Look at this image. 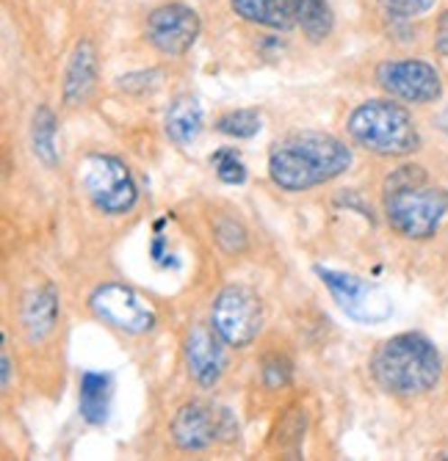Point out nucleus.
Segmentation results:
<instances>
[{
    "mask_svg": "<svg viewBox=\"0 0 448 461\" xmlns=\"http://www.w3.org/2000/svg\"><path fill=\"white\" fill-rule=\"evenodd\" d=\"M346 136L354 147L377 158H410L424 147L416 116L393 97L354 105L346 116Z\"/></svg>",
    "mask_w": 448,
    "mask_h": 461,
    "instance_id": "nucleus-4",
    "label": "nucleus"
},
{
    "mask_svg": "<svg viewBox=\"0 0 448 461\" xmlns=\"http://www.w3.org/2000/svg\"><path fill=\"white\" fill-rule=\"evenodd\" d=\"M202 33V20L183 0L155 6L144 20V41L164 59H183L194 50Z\"/></svg>",
    "mask_w": 448,
    "mask_h": 461,
    "instance_id": "nucleus-10",
    "label": "nucleus"
},
{
    "mask_svg": "<svg viewBox=\"0 0 448 461\" xmlns=\"http://www.w3.org/2000/svg\"><path fill=\"white\" fill-rule=\"evenodd\" d=\"M23 331L28 343H42L48 334L56 329L59 321V296L53 287H36L31 290L23 302Z\"/></svg>",
    "mask_w": 448,
    "mask_h": 461,
    "instance_id": "nucleus-15",
    "label": "nucleus"
},
{
    "mask_svg": "<svg viewBox=\"0 0 448 461\" xmlns=\"http://www.w3.org/2000/svg\"><path fill=\"white\" fill-rule=\"evenodd\" d=\"M382 213L404 240H432L448 216V188L434 185L421 163H401L385 177Z\"/></svg>",
    "mask_w": 448,
    "mask_h": 461,
    "instance_id": "nucleus-2",
    "label": "nucleus"
},
{
    "mask_svg": "<svg viewBox=\"0 0 448 461\" xmlns=\"http://www.w3.org/2000/svg\"><path fill=\"white\" fill-rule=\"evenodd\" d=\"M31 149L36 160H42L48 169L59 166V147H56V113L48 105H39L31 119Z\"/></svg>",
    "mask_w": 448,
    "mask_h": 461,
    "instance_id": "nucleus-19",
    "label": "nucleus"
},
{
    "mask_svg": "<svg viewBox=\"0 0 448 461\" xmlns=\"http://www.w3.org/2000/svg\"><path fill=\"white\" fill-rule=\"evenodd\" d=\"M230 9L238 20L271 28V31H291L297 28L291 0H230Z\"/></svg>",
    "mask_w": 448,
    "mask_h": 461,
    "instance_id": "nucleus-17",
    "label": "nucleus"
},
{
    "mask_svg": "<svg viewBox=\"0 0 448 461\" xmlns=\"http://www.w3.org/2000/svg\"><path fill=\"white\" fill-rule=\"evenodd\" d=\"M202 128H206V111H202V103L194 95H178L167 105L164 133L175 147L180 149L191 147L199 139Z\"/></svg>",
    "mask_w": 448,
    "mask_h": 461,
    "instance_id": "nucleus-14",
    "label": "nucleus"
},
{
    "mask_svg": "<svg viewBox=\"0 0 448 461\" xmlns=\"http://www.w3.org/2000/svg\"><path fill=\"white\" fill-rule=\"evenodd\" d=\"M291 12H294L297 28L305 33L307 41H313V45L327 39L335 28L330 0H291Z\"/></svg>",
    "mask_w": 448,
    "mask_h": 461,
    "instance_id": "nucleus-18",
    "label": "nucleus"
},
{
    "mask_svg": "<svg viewBox=\"0 0 448 461\" xmlns=\"http://www.w3.org/2000/svg\"><path fill=\"white\" fill-rule=\"evenodd\" d=\"M183 362L199 390H214L227 370V346L211 323H194L183 338Z\"/></svg>",
    "mask_w": 448,
    "mask_h": 461,
    "instance_id": "nucleus-12",
    "label": "nucleus"
},
{
    "mask_svg": "<svg viewBox=\"0 0 448 461\" xmlns=\"http://www.w3.org/2000/svg\"><path fill=\"white\" fill-rule=\"evenodd\" d=\"M211 163H214V169H216V177H219L222 183H227V185H241L243 180H247V166H243L241 155H238L233 147L219 149V152L211 158Z\"/></svg>",
    "mask_w": 448,
    "mask_h": 461,
    "instance_id": "nucleus-22",
    "label": "nucleus"
},
{
    "mask_svg": "<svg viewBox=\"0 0 448 461\" xmlns=\"http://www.w3.org/2000/svg\"><path fill=\"white\" fill-rule=\"evenodd\" d=\"M208 323L214 326V331L224 340L227 348H250L261 338L266 323L263 299L247 285H227L216 293Z\"/></svg>",
    "mask_w": 448,
    "mask_h": 461,
    "instance_id": "nucleus-6",
    "label": "nucleus"
},
{
    "mask_svg": "<svg viewBox=\"0 0 448 461\" xmlns=\"http://www.w3.org/2000/svg\"><path fill=\"white\" fill-rule=\"evenodd\" d=\"M238 434V426L227 409H216L202 401H188L183 403L172 423H169V437L178 450L183 453H202L211 450L219 439Z\"/></svg>",
    "mask_w": 448,
    "mask_h": 461,
    "instance_id": "nucleus-11",
    "label": "nucleus"
},
{
    "mask_svg": "<svg viewBox=\"0 0 448 461\" xmlns=\"http://www.w3.org/2000/svg\"><path fill=\"white\" fill-rule=\"evenodd\" d=\"M261 124H263V119L255 108H235V111L222 113L214 122V131L227 139H252L261 133Z\"/></svg>",
    "mask_w": 448,
    "mask_h": 461,
    "instance_id": "nucleus-20",
    "label": "nucleus"
},
{
    "mask_svg": "<svg viewBox=\"0 0 448 461\" xmlns=\"http://www.w3.org/2000/svg\"><path fill=\"white\" fill-rule=\"evenodd\" d=\"M80 188L97 213L108 219L128 216L139 202V183L131 166L108 152H92L80 160Z\"/></svg>",
    "mask_w": 448,
    "mask_h": 461,
    "instance_id": "nucleus-5",
    "label": "nucleus"
},
{
    "mask_svg": "<svg viewBox=\"0 0 448 461\" xmlns=\"http://www.w3.org/2000/svg\"><path fill=\"white\" fill-rule=\"evenodd\" d=\"M0 367H4V390L12 387V357H9V348H4L0 354Z\"/></svg>",
    "mask_w": 448,
    "mask_h": 461,
    "instance_id": "nucleus-26",
    "label": "nucleus"
},
{
    "mask_svg": "<svg viewBox=\"0 0 448 461\" xmlns=\"http://www.w3.org/2000/svg\"><path fill=\"white\" fill-rule=\"evenodd\" d=\"M374 384L390 398L429 395L443 375V357L421 331H401L382 340L369 362Z\"/></svg>",
    "mask_w": 448,
    "mask_h": 461,
    "instance_id": "nucleus-3",
    "label": "nucleus"
},
{
    "mask_svg": "<svg viewBox=\"0 0 448 461\" xmlns=\"http://www.w3.org/2000/svg\"><path fill=\"white\" fill-rule=\"evenodd\" d=\"M437 128L448 136V105H445V108L440 111V116H437Z\"/></svg>",
    "mask_w": 448,
    "mask_h": 461,
    "instance_id": "nucleus-27",
    "label": "nucleus"
},
{
    "mask_svg": "<svg viewBox=\"0 0 448 461\" xmlns=\"http://www.w3.org/2000/svg\"><path fill=\"white\" fill-rule=\"evenodd\" d=\"M111 398H114V382L108 373L100 370H84L78 382V409L80 417L89 426H103L111 411Z\"/></svg>",
    "mask_w": 448,
    "mask_h": 461,
    "instance_id": "nucleus-16",
    "label": "nucleus"
},
{
    "mask_svg": "<svg viewBox=\"0 0 448 461\" xmlns=\"http://www.w3.org/2000/svg\"><path fill=\"white\" fill-rule=\"evenodd\" d=\"M315 276L321 279L324 287H327V293L338 304V310L346 318H352L354 323L379 326V323L393 318L390 293L385 287H379L377 282L357 276V274H349V271L321 268V266H315Z\"/></svg>",
    "mask_w": 448,
    "mask_h": 461,
    "instance_id": "nucleus-7",
    "label": "nucleus"
},
{
    "mask_svg": "<svg viewBox=\"0 0 448 461\" xmlns=\"http://www.w3.org/2000/svg\"><path fill=\"white\" fill-rule=\"evenodd\" d=\"M92 315L105 323L108 329H116L131 338H142V334L152 331L158 323V315L152 304L142 296V293L125 282H103L92 290L89 296Z\"/></svg>",
    "mask_w": 448,
    "mask_h": 461,
    "instance_id": "nucleus-8",
    "label": "nucleus"
},
{
    "mask_svg": "<svg viewBox=\"0 0 448 461\" xmlns=\"http://www.w3.org/2000/svg\"><path fill=\"white\" fill-rule=\"evenodd\" d=\"M214 232H216V243L227 255H241V251H247L250 246V235L238 219H219Z\"/></svg>",
    "mask_w": 448,
    "mask_h": 461,
    "instance_id": "nucleus-21",
    "label": "nucleus"
},
{
    "mask_svg": "<svg viewBox=\"0 0 448 461\" xmlns=\"http://www.w3.org/2000/svg\"><path fill=\"white\" fill-rule=\"evenodd\" d=\"M97 77H100L97 45L89 36H84V39L75 41V48L67 59V67H64V77H61L64 108H69V111L84 108L97 89Z\"/></svg>",
    "mask_w": 448,
    "mask_h": 461,
    "instance_id": "nucleus-13",
    "label": "nucleus"
},
{
    "mask_svg": "<svg viewBox=\"0 0 448 461\" xmlns=\"http://www.w3.org/2000/svg\"><path fill=\"white\" fill-rule=\"evenodd\" d=\"M382 9L393 17H401V20H416V17H424L434 9L437 0H379Z\"/></svg>",
    "mask_w": 448,
    "mask_h": 461,
    "instance_id": "nucleus-24",
    "label": "nucleus"
},
{
    "mask_svg": "<svg viewBox=\"0 0 448 461\" xmlns=\"http://www.w3.org/2000/svg\"><path fill=\"white\" fill-rule=\"evenodd\" d=\"M432 48H434V53L440 59H448V9L434 23V41H432Z\"/></svg>",
    "mask_w": 448,
    "mask_h": 461,
    "instance_id": "nucleus-25",
    "label": "nucleus"
},
{
    "mask_svg": "<svg viewBox=\"0 0 448 461\" xmlns=\"http://www.w3.org/2000/svg\"><path fill=\"white\" fill-rule=\"evenodd\" d=\"M354 163L352 147L330 133H291L269 149V180L285 194H305L335 183Z\"/></svg>",
    "mask_w": 448,
    "mask_h": 461,
    "instance_id": "nucleus-1",
    "label": "nucleus"
},
{
    "mask_svg": "<svg viewBox=\"0 0 448 461\" xmlns=\"http://www.w3.org/2000/svg\"><path fill=\"white\" fill-rule=\"evenodd\" d=\"M374 80L404 105H432L443 97V75L424 59H385L374 69Z\"/></svg>",
    "mask_w": 448,
    "mask_h": 461,
    "instance_id": "nucleus-9",
    "label": "nucleus"
},
{
    "mask_svg": "<svg viewBox=\"0 0 448 461\" xmlns=\"http://www.w3.org/2000/svg\"><path fill=\"white\" fill-rule=\"evenodd\" d=\"M291 373H294V365L279 357V354H271L266 357L263 362V370H261V379H263V387L266 390H282L285 384L291 382Z\"/></svg>",
    "mask_w": 448,
    "mask_h": 461,
    "instance_id": "nucleus-23",
    "label": "nucleus"
}]
</instances>
